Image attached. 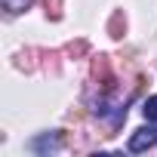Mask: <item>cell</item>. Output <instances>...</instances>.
I'll use <instances>...</instances> for the list:
<instances>
[{"label": "cell", "mask_w": 157, "mask_h": 157, "mask_svg": "<svg viewBox=\"0 0 157 157\" xmlns=\"http://www.w3.org/2000/svg\"><path fill=\"white\" fill-rule=\"evenodd\" d=\"M93 74H96V80L102 83V90H114V74H111V65L105 56H99L93 62Z\"/></svg>", "instance_id": "obj_2"}, {"label": "cell", "mask_w": 157, "mask_h": 157, "mask_svg": "<svg viewBox=\"0 0 157 157\" xmlns=\"http://www.w3.org/2000/svg\"><path fill=\"white\" fill-rule=\"evenodd\" d=\"M157 145V126H142V129H136L132 132V139H129V151H148V148H154Z\"/></svg>", "instance_id": "obj_1"}, {"label": "cell", "mask_w": 157, "mask_h": 157, "mask_svg": "<svg viewBox=\"0 0 157 157\" xmlns=\"http://www.w3.org/2000/svg\"><path fill=\"white\" fill-rule=\"evenodd\" d=\"M34 151H56L59 148V136H43V139H34L31 142Z\"/></svg>", "instance_id": "obj_3"}, {"label": "cell", "mask_w": 157, "mask_h": 157, "mask_svg": "<svg viewBox=\"0 0 157 157\" xmlns=\"http://www.w3.org/2000/svg\"><path fill=\"white\" fill-rule=\"evenodd\" d=\"M142 114H145V120H151V123H157V96H151V99H145V105H142Z\"/></svg>", "instance_id": "obj_4"}, {"label": "cell", "mask_w": 157, "mask_h": 157, "mask_svg": "<svg viewBox=\"0 0 157 157\" xmlns=\"http://www.w3.org/2000/svg\"><path fill=\"white\" fill-rule=\"evenodd\" d=\"M3 6H6L10 13H22V10L31 6V0H3Z\"/></svg>", "instance_id": "obj_7"}, {"label": "cell", "mask_w": 157, "mask_h": 157, "mask_svg": "<svg viewBox=\"0 0 157 157\" xmlns=\"http://www.w3.org/2000/svg\"><path fill=\"white\" fill-rule=\"evenodd\" d=\"M111 37H123V16L120 13H114V19H111Z\"/></svg>", "instance_id": "obj_6"}, {"label": "cell", "mask_w": 157, "mask_h": 157, "mask_svg": "<svg viewBox=\"0 0 157 157\" xmlns=\"http://www.w3.org/2000/svg\"><path fill=\"white\" fill-rule=\"evenodd\" d=\"M43 6L49 19H62V0H43Z\"/></svg>", "instance_id": "obj_5"}, {"label": "cell", "mask_w": 157, "mask_h": 157, "mask_svg": "<svg viewBox=\"0 0 157 157\" xmlns=\"http://www.w3.org/2000/svg\"><path fill=\"white\" fill-rule=\"evenodd\" d=\"M68 52H71V56H80V52H86V43H83V40H77V43L68 46Z\"/></svg>", "instance_id": "obj_8"}]
</instances>
